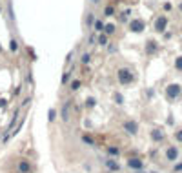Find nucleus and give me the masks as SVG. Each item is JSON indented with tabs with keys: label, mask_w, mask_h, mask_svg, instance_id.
<instances>
[{
	"label": "nucleus",
	"mask_w": 182,
	"mask_h": 173,
	"mask_svg": "<svg viewBox=\"0 0 182 173\" xmlns=\"http://www.w3.org/2000/svg\"><path fill=\"white\" fill-rule=\"evenodd\" d=\"M175 138H177V142H182V130L175 131Z\"/></svg>",
	"instance_id": "7c9ffc66"
},
{
	"label": "nucleus",
	"mask_w": 182,
	"mask_h": 173,
	"mask_svg": "<svg viewBox=\"0 0 182 173\" xmlns=\"http://www.w3.org/2000/svg\"><path fill=\"white\" fill-rule=\"evenodd\" d=\"M86 108H89V110H91V108H95V98H93V97L86 98Z\"/></svg>",
	"instance_id": "cd10ccee"
},
{
	"label": "nucleus",
	"mask_w": 182,
	"mask_h": 173,
	"mask_svg": "<svg viewBox=\"0 0 182 173\" xmlns=\"http://www.w3.org/2000/svg\"><path fill=\"white\" fill-rule=\"evenodd\" d=\"M124 130L129 133V135H137L139 133V124L135 120H126L124 122Z\"/></svg>",
	"instance_id": "9d476101"
},
{
	"label": "nucleus",
	"mask_w": 182,
	"mask_h": 173,
	"mask_svg": "<svg viewBox=\"0 0 182 173\" xmlns=\"http://www.w3.org/2000/svg\"><path fill=\"white\" fill-rule=\"evenodd\" d=\"M113 97H115V100H117V104H119V106H120V104H124V97H122L120 93H115Z\"/></svg>",
	"instance_id": "c85d7f7f"
},
{
	"label": "nucleus",
	"mask_w": 182,
	"mask_h": 173,
	"mask_svg": "<svg viewBox=\"0 0 182 173\" xmlns=\"http://www.w3.org/2000/svg\"><path fill=\"white\" fill-rule=\"evenodd\" d=\"M17 173H33V164L27 159H18L17 160Z\"/></svg>",
	"instance_id": "20e7f679"
},
{
	"label": "nucleus",
	"mask_w": 182,
	"mask_h": 173,
	"mask_svg": "<svg viewBox=\"0 0 182 173\" xmlns=\"http://www.w3.org/2000/svg\"><path fill=\"white\" fill-rule=\"evenodd\" d=\"M104 166L107 171H119L120 170V164L115 157H109V159H104Z\"/></svg>",
	"instance_id": "6e6552de"
},
{
	"label": "nucleus",
	"mask_w": 182,
	"mask_h": 173,
	"mask_svg": "<svg viewBox=\"0 0 182 173\" xmlns=\"http://www.w3.org/2000/svg\"><path fill=\"white\" fill-rule=\"evenodd\" d=\"M133 173H146L144 170H137V171H133Z\"/></svg>",
	"instance_id": "e433bc0d"
},
{
	"label": "nucleus",
	"mask_w": 182,
	"mask_h": 173,
	"mask_svg": "<svg viewBox=\"0 0 182 173\" xmlns=\"http://www.w3.org/2000/svg\"><path fill=\"white\" fill-rule=\"evenodd\" d=\"M104 26H106V24L102 22V20H98V18H97V20L93 22V27H91V29H93V31H95V33L98 35V33H102V31H104Z\"/></svg>",
	"instance_id": "2eb2a0df"
},
{
	"label": "nucleus",
	"mask_w": 182,
	"mask_h": 173,
	"mask_svg": "<svg viewBox=\"0 0 182 173\" xmlns=\"http://www.w3.org/2000/svg\"><path fill=\"white\" fill-rule=\"evenodd\" d=\"M157 51H159L157 42H155V40H147V42H146V53H147V55H155Z\"/></svg>",
	"instance_id": "9b49d317"
},
{
	"label": "nucleus",
	"mask_w": 182,
	"mask_h": 173,
	"mask_svg": "<svg viewBox=\"0 0 182 173\" xmlns=\"http://www.w3.org/2000/svg\"><path fill=\"white\" fill-rule=\"evenodd\" d=\"M107 35L106 33H98V37H97V46H100V47H106L107 46Z\"/></svg>",
	"instance_id": "ddd939ff"
},
{
	"label": "nucleus",
	"mask_w": 182,
	"mask_h": 173,
	"mask_svg": "<svg viewBox=\"0 0 182 173\" xmlns=\"http://www.w3.org/2000/svg\"><path fill=\"white\" fill-rule=\"evenodd\" d=\"M9 51H11V53L18 51V40H17V38H9Z\"/></svg>",
	"instance_id": "dca6fc26"
},
{
	"label": "nucleus",
	"mask_w": 182,
	"mask_h": 173,
	"mask_svg": "<svg viewBox=\"0 0 182 173\" xmlns=\"http://www.w3.org/2000/svg\"><path fill=\"white\" fill-rule=\"evenodd\" d=\"M175 69H177V71H182V57L175 58Z\"/></svg>",
	"instance_id": "bb28decb"
},
{
	"label": "nucleus",
	"mask_w": 182,
	"mask_h": 173,
	"mask_svg": "<svg viewBox=\"0 0 182 173\" xmlns=\"http://www.w3.org/2000/svg\"><path fill=\"white\" fill-rule=\"evenodd\" d=\"M0 108H6V100L4 98H0Z\"/></svg>",
	"instance_id": "f704fd0d"
},
{
	"label": "nucleus",
	"mask_w": 182,
	"mask_h": 173,
	"mask_svg": "<svg viewBox=\"0 0 182 173\" xmlns=\"http://www.w3.org/2000/svg\"><path fill=\"white\" fill-rule=\"evenodd\" d=\"M173 171H175V173H177V171H182V162H179V164L173 166Z\"/></svg>",
	"instance_id": "2f4dec72"
},
{
	"label": "nucleus",
	"mask_w": 182,
	"mask_h": 173,
	"mask_svg": "<svg viewBox=\"0 0 182 173\" xmlns=\"http://www.w3.org/2000/svg\"><path fill=\"white\" fill-rule=\"evenodd\" d=\"M107 155H109V157H119L120 155V150L117 146H109V148H107Z\"/></svg>",
	"instance_id": "a211bd4d"
},
{
	"label": "nucleus",
	"mask_w": 182,
	"mask_h": 173,
	"mask_svg": "<svg viewBox=\"0 0 182 173\" xmlns=\"http://www.w3.org/2000/svg\"><path fill=\"white\" fill-rule=\"evenodd\" d=\"M0 13H2V9H0Z\"/></svg>",
	"instance_id": "58836bf2"
},
{
	"label": "nucleus",
	"mask_w": 182,
	"mask_h": 173,
	"mask_svg": "<svg viewBox=\"0 0 182 173\" xmlns=\"http://www.w3.org/2000/svg\"><path fill=\"white\" fill-rule=\"evenodd\" d=\"M115 15V7L113 6H107L106 9H104V17H113Z\"/></svg>",
	"instance_id": "a878e982"
},
{
	"label": "nucleus",
	"mask_w": 182,
	"mask_h": 173,
	"mask_svg": "<svg viewBox=\"0 0 182 173\" xmlns=\"http://www.w3.org/2000/svg\"><path fill=\"white\" fill-rule=\"evenodd\" d=\"M80 86H82L80 80H73V82L69 84V90H71V91H78V90H80Z\"/></svg>",
	"instance_id": "4be33fe9"
},
{
	"label": "nucleus",
	"mask_w": 182,
	"mask_h": 173,
	"mask_svg": "<svg viewBox=\"0 0 182 173\" xmlns=\"http://www.w3.org/2000/svg\"><path fill=\"white\" fill-rule=\"evenodd\" d=\"M153 26H155V31H157V33H164L166 27H168V17H166V15L157 17V20H155Z\"/></svg>",
	"instance_id": "423d86ee"
},
{
	"label": "nucleus",
	"mask_w": 182,
	"mask_h": 173,
	"mask_svg": "<svg viewBox=\"0 0 182 173\" xmlns=\"http://www.w3.org/2000/svg\"><path fill=\"white\" fill-rule=\"evenodd\" d=\"M69 106H71L69 100H67V102H64V106H62V113H60V115H62V120H64V122H67V120H69Z\"/></svg>",
	"instance_id": "f8f14e48"
},
{
	"label": "nucleus",
	"mask_w": 182,
	"mask_h": 173,
	"mask_svg": "<svg viewBox=\"0 0 182 173\" xmlns=\"http://www.w3.org/2000/svg\"><path fill=\"white\" fill-rule=\"evenodd\" d=\"M20 110H17L15 111V115L11 117V122H9V126H7V130H6V137H4V144H6V142L9 140V138H11V133H13V130L15 128H17V124L18 122H20Z\"/></svg>",
	"instance_id": "f03ea898"
},
{
	"label": "nucleus",
	"mask_w": 182,
	"mask_h": 173,
	"mask_svg": "<svg viewBox=\"0 0 182 173\" xmlns=\"http://www.w3.org/2000/svg\"><path fill=\"white\" fill-rule=\"evenodd\" d=\"M117 78H119V84L120 86H129V84L135 82V75L129 67H120L117 71Z\"/></svg>",
	"instance_id": "f257e3e1"
},
{
	"label": "nucleus",
	"mask_w": 182,
	"mask_h": 173,
	"mask_svg": "<svg viewBox=\"0 0 182 173\" xmlns=\"http://www.w3.org/2000/svg\"><path fill=\"white\" fill-rule=\"evenodd\" d=\"M177 159H179V148H177V146H169L168 150H166V160L175 162Z\"/></svg>",
	"instance_id": "1a4fd4ad"
},
{
	"label": "nucleus",
	"mask_w": 182,
	"mask_h": 173,
	"mask_svg": "<svg viewBox=\"0 0 182 173\" xmlns=\"http://www.w3.org/2000/svg\"><path fill=\"white\" fill-rule=\"evenodd\" d=\"M55 118H57V110L49 108V111H47V122H55Z\"/></svg>",
	"instance_id": "412c9836"
},
{
	"label": "nucleus",
	"mask_w": 182,
	"mask_h": 173,
	"mask_svg": "<svg viewBox=\"0 0 182 173\" xmlns=\"http://www.w3.org/2000/svg\"><path fill=\"white\" fill-rule=\"evenodd\" d=\"M115 26H113V24H106V26H104V31H102V33H106L107 35V37H109V35H113V33H115Z\"/></svg>",
	"instance_id": "6ab92c4d"
},
{
	"label": "nucleus",
	"mask_w": 182,
	"mask_h": 173,
	"mask_svg": "<svg viewBox=\"0 0 182 173\" xmlns=\"http://www.w3.org/2000/svg\"><path fill=\"white\" fill-rule=\"evenodd\" d=\"M95 20H97V18H95V13H87V15H86V26L89 27V29L93 27V22H95Z\"/></svg>",
	"instance_id": "f3484780"
},
{
	"label": "nucleus",
	"mask_w": 182,
	"mask_h": 173,
	"mask_svg": "<svg viewBox=\"0 0 182 173\" xmlns=\"http://www.w3.org/2000/svg\"><path fill=\"white\" fill-rule=\"evenodd\" d=\"M115 49H117L115 46H107V51H109V53H113V51H115Z\"/></svg>",
	"instance_id": "72a5a7b5"
},
{
	"label": "nucleus",
	"mask_w": 182,
	"mask_h": 173,
	"mask_svg": "<svg viewBox=\"0 0 182 173\" xmlns=\"http://www.w3.org/2000/svg\"><path fill=\"white\" fill-rule=\"evenodd\" d=\"M69 78H71V71H64V75H62V86H66V84L69 82Z\"/></svg>",
	"instance_id": "393cba45"
},
{
	"label": "nucleus",
	"mask_w": 182,
	"mask_h": 173,
	"mask_svg": "<svg viewBox=\"0 0 182 173\" xmlns=\"http://www.w3.org/2000/svg\"><path fill=\"white\" fill-rule=\"evenodd\" d=\"M180 93H182L180 84H169V86L166 88V97H168L169 100H175V98H179Z\"/></svg>",
	"instance_id": "7ed1b4c3"
},
{
	"label": "nucleus",
	"mask_w": 182,
	"mask_h": 173,
	"mask_svg": "<svg viewBox=\"0 0 182 173\" xmlns=\"http://www.w3.org/2000/svg\"><path fill=\"white\" fill-rule=\"evenodd\" d=\"M0 53H2V46H0Z\"/></svg>",
	"instance_id": "4c0bfd02"
},
{
	"label": "nucleus",
	"mask_w": 182,
	"mask_h": 173,
	"mask_svg": "<svg viewBox=\"0 0 182 173\" xmlns=\"http://www.w3.org/2000/svg\"><path fill=\"white\" fill-rule=\"evenodd\" d=\"M151 138H153L155 142H162L164 140V131L162 130H153L151 131Z\"/></svg>",
	"instance_id": "4468645a"
},
{
	"label": "nucleus",
	"mask_w": 182,
	"mask_h": 173,
	"mask_svg": "<svg viewBox=\"0 0 182 173\" xmlns=\"http://www.w3.org/2000/svg\"><path fill=\"white\" fill-rule=\"evenodd\" d=\"M87 44H89V46H95V44H97V37H95V35H89V37H87Z\"/></svg>",
	"instance_id": "c756f323"
},
{
	"label": "nucleus",
	"mask_w": 182,
	"mask_h": 173,
	"mask_svg": "<svg viewBox=\"0 0 182 173\" xmlns=\"http://www.w3.org/2000/svg\"><path fill=\"white\" fill-rule=\"evenodd\" d=\"M89 2L93 4V6H97V4H100V0H89Z\"/></svg>",
	"instance_id": "c9c22d12"
},
{
	"label": "nucleus",
	"mask_w": 182,
	"mask_h": 173,
	"mask_svg": "<svg viewBox=\"0 0 182 173\" xmlns=\"http://www.w3.org/2000/svg\"><path fill=\"white\" fill-rule=\"evenodd\" d=\"M169 9H171V4L166 2V4H164V11H169Z\"/></svg>",
	"instance_id": "473e14b6"
},
{
	"label": "nucleus",
	"mask_w": 182,
	"mask_h": 173,
	"mask_svg": "<svg viewBox=\"0 0 182 173\" xmlns=\"http://www.w3.org/2000/svg\"><path fill=\"white\" fill-rule=\"evenodd\" d=\"M129 15H131V11H129V9H126V11H122V13H120L119 20H120V22H126L127 18H129Z\"/></svg>",
	"instance_id": "b1692460"
},
{
	"label": "nucleus",
	"mask_w": 182,
	"mask_h": 173,
	"mask_svg": "<svg viewBox=\"0 0 182 173\" xmlns=\"http://www.w3.org/2000/svg\"><path fill=\"white\" fill-rule=\"evenodd\" d=\"M80 62H82V66H87V64L91 62V55H89V53H82Z\"/></svg>",
	"instance_id": "aec40b11"
},
{
	"label": "nucleus",
	"mask_w": 182,
	"mask_h": 173,
	"mask_svg": "<svg viewBox=\"0 0 182 173\" xmlns=\"http://www.w3.org/2000/svg\"><path fill=\"white\" fill-rule=\"evenodd\" d=\"M144 27H146V24H144L142 18H133V20L127 24V29H129L131 33H142Z\"/></svg>",
	"instance_id": "39448f33"
},
{
	"label": "nucleus",
	"mask_w": 182,
	"mask_h": 173,
	"mask_svg": "<svg viewBox=\"0 0 182 173\" xmlns=\"http://www.w3.org/2000/svg\"><path fill=\"white\" fill-rule=\"evenodd\" d=\"M127 168L129 170H133V171H137V170H144V160L142 159H139V157H133V159H127Z\"/></svg>",
	"instance_id": "0eeeda50"
},
{
	"label": "nucleus",
	"mask_w": 182,
	"mask_h": 173,
	"mask_svg": "<svg viewBox=\"0 0 182 173\" xmlns=\"http://www.w3.org/2000/svg\"><path fill=\"white\" fill-rule=\"evenodd\" d=\"M82 142H86L87 146H95V140H93V137H89V135H82Z\"/></svg>",
	"instance_id": "5701e85b"
}]
</instances>
